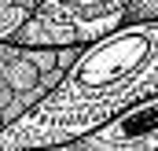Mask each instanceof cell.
<instances>
[{"label":"cell","instance_id":"cell-3","mask_svg":"<svg viewBox=\"0 0 158 151\" xmlns=\"http://www.w3.org/2000/svg\"><path fill=\"white\" fill-rule=\"evenodd\" d=\"M129 7L132 0H40L26 26L15 33V41L44 48H85L103 33L118 30L129 19Z\"/></svg>","mask_w":158,"mask_h":151},{"label":"cell","instance_id":"cell-6","mask_svg":"<svg viewBox=\"0 0 158 151\" xmlns=\"http://www.w3.org/2000/svg\"><path fill=\"white\" fill-rule=\"evenodd\" d=\"M129 19H158V0H132ZM125 19V22H129Z\"/></svg>","mask_w":158,"mask_h":151},{"label":"cell","instance_id":"cell-4","mask_svg":"<svg viewBox=\"0 0 158 151\" xmlns=\"http://www.w3.org/2000/svg\"><path fill=\"white\" fill-rule=\"evenodd\" d=\"M70 148H81V151H147V148H158V96H147V100H136V103L121 107L103 125L81 133Z\"/></svg>","mask_w":158,"mask_h":151},{"label":"cell","instance_id":"cell-5","mask_svg":"<svg viewBox=\"0 0 158 151\" xmlns=\"http://www.w3.org/2000/svg\"><path fill=\"white\" fill-rule=\"evenodd\" d=\"M40 0H0V41H15Z\"/></svg>","mask_w":158,"mask_h":151},{"label":"cell","instance_id":"cell-1","mask_svg":"<svg viewBox=\"0 0 158 151\" xmlns=\"http://www.w3.org/2000/svg\"><path fill=\"white\" fill-rule=\"evenodd\" d=\"M147 96H158V19H129L81 48L59 85L0 133V151L70 148Z\"/></svg>","mask_w":158,"mask_h":151},{"label":"cell","instance_id":"cell-2","mask_svg":"<svg viewBox=\"0 0 158 151\" xmlns=\"http://www.w3.org/2000/svg\"><path fill=\"white\" fill-rule=\"evenodd\" d=\"M81 48H44V44H19L0 41V133L33 111L40 100L59 85Z\"/></svg>","mask_w":158,"mask_h":151}]
</instances>
